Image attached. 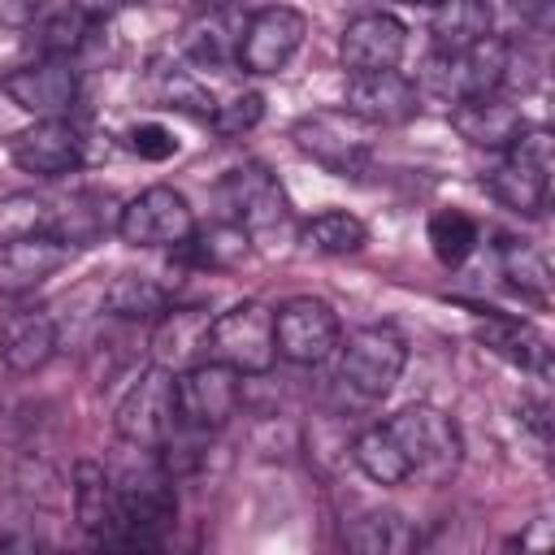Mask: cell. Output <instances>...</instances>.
I'll use <instances>...</instances> for the list:
<instances>
[{"label":"cell","mask_w":555,"mask_h":555,"mask_svg":"<svg viewBox=\"0 0 555 555\" xmlns=\"http://www.w3.org/2000/svg\"><path fill=\"white\" fill-rule=\"evenodd\" d=\"M308 39V17L291 4H264L243 22L238 35V69L243 74H278L295 61Z\"/></svg>","instance_id":"4fadbf2b"},{"label":"cell","mask_w":555,"mask_h":555,"mask_svg":"<svg viewBox=\"0 0 555 555\" xmlns=\"http://www.w3.org/2000/svg\"><path fill=\"white\" fill-rule=\"evenodd\" d=\"M351 460H356V468H360L369 481H377V486H403V481H412L408 460H403L395 434L386 429V421H382V425H369V429L351 442Z\"/></svg>","instance_id":"484cf974"},{"label":"cell","mask_w":555,"mask_h":555,"mask_svg":"<svg viewBox=\"0 0 555 555\" xmlns=\"http://www.w3.org/2000/svg\"><path fill=\"white\" fill-rule=\"evenodd\" d=\"M178 520V494L165 468H139L117 481V529L108 546L160 551Z\"/></svg>","instance_id":"6da1fadb"},{"label":"cell","mask_w":555,"mask_h":555,"mask_svg":"<svg viewBox=\"0 0 555 555\" xmlns=\"http://www.w3.org/2000/svg\"><path fill=\"white\" fill-rule=\"evenodd\" d=\"M338 351V377L364 399H386L408 369V343L395 325H364Z\"/></svg>","instance_id":"ba28073f"},{"label":"cell","mask_w":555,"mask_h":555,"mask_svg":"<svg viewBox=\"0 0 555 555\" xmlns=\"http://www.w3.org/2000/svg\"><path fill=\"white\" fill-rule=\"evenodd\" d=\"M104 308L121 321H156L169 308V286L147 273H117L104 291Z\"/></svg>","instance_id":"4316f807"},{"label":"cell","mask_w":555,"mask_h":555,"mask_svg":"<svg viewBox=\"0 0 555 555\" xmlns=\"http://www.w3.org/2000/svg\"><path fill=\"white\" fill-rule=\"evenodd\" d=\"M121 243L130 247H178L195 234V212L186 204L182 191L156 182L147 191H139L134 199H126L117 208V225Z\"/></svg>","instance_id":"30bf717a"},{"label":"cell","mask_w":555,"mask_h":555,"mask_svg":"<svg viewBox=\"0 0 555 555\" xmlns=\"http://www.w3.org/2000/svg\"><path fill=\"white\" fill-rule=\"evenodd\" d=\"M343 108L356 113L369 126H403L421 113V91L399 69H373V74H347Z\"/></svg>","instance_id":"2e32d148"},{"label":"cell","mask_w":555,"mask_h":555,"mask_svg":"<svg viewBox=\"0 0 555 555\" xmlns=\"http://www.w3.org/2000/svg\"><path fill=\"white\" fill-rule=\"evenodd\" d=\"M503 74H507V39L499 35H486L464 52H434L425 61V87L451 104L468 95L503 91Z\"/></svg>","instance_id":"9c48e42d"},{"label":"cell","mask_w":555,"mask_h":555,"mask_svg":"<svg viewBox=\"0 0 555 555\" xmlns=\"http://www.w3.org/2000/svg\"><path fill=\"white\" fill-rule=\"evenodd\" d=\"M217 199L225 208V221L251 243H278V238H286V230L295 221L282 182L256 160L230 169L217 186Z\"/></svg>","instance_id":"3957f363"},{"label":"cell","mask_w":555,"mask_h":555,"mask_svg":"<svg viewBox=\"0 0 555 555\" xmlns=\"http://www.w3.org/2000/svg\"><path fill=\"white\" fill-rule=\"evenodd\" d=\"M390 4H412V9H429V4H438V0H390Z\"/></svg>","instance_id":"f35d334b"},{"label":"cell","mask_w":555,"mask_h":555,"mask_svg":"<svg viewBox=\"0 0 555 555\" xmlns=\"http://www.w3.org/2000/svg\"><path fill=\"white\" fill-rule=\"evenodd\" d=\"M117 438L139 451H160L178 434V373L165 364L143 369L113 412Z\"/></svg>","instance_id":"52a82bcc"},{"label":"cell","mask_w":555,"mask_h":555,"mask_svg":"<svg viewBox=\"0 0 555 555\" xmlns=\"http://www.w3.org/2000/svg\"><path fill=\"white\" fill-rule=\"evenodd\" d=\"M204 330H208V317H199V308H165L156 317V356L160 364L169 369V360H186L191 351H199L204 360Z\"/></svg>","instance_id":"f546056e"},{"label":"cell","mask_w":555,"mask_h":555,"mask_svg":"<svg viewBox=\"0 0 555 555\" xmlns=\"http://www.w3.org/2000/svg\"><path fill=\"white\" fill-rule=\"evenodd\" d=\"M551 169H555V139L551 130H520L507 147H503V160L490 169L486 178V191L520 212V217H538L546 204H551Z\"/></svg>","instance_id":"277c9868"},{"label":"cell","mask_w":555,"mask_h":555,"mask_svg":"<svg viewBox=\"0 0 555 555\" xmlns=\"http://www.w3.org/2000/svg\"><path fill=\"white\" fill-rule=\"evenodd\" d=\"M243 399V373L221 360H195L178 373V425L208 434L221 429Z\"/></svg>","instance_id":"7c38bea8"},{"label":"cell","mask_w":555,"mask_h":555,"mask_svg":"<svg viewBox=\"0 0 555 555\" xmlns=\"http://www.w3.org/2000/svg\"><path fill=\"white\" fill-rule=\"evenodd\" d=\"M299 238L321 256H351L369 243V225L347 208H325L299 225Z\"/></svg>","instance_id":"83f0119b"},{"label":"cell","mask_w":555,"mask_h":555,"mask_svg":"<svg viewBox=\"0 0 555 555\" xmlns=\"http://www.w3.org/2000/svg\"><path fill=\"white\" fill-rule=\"evenodd\" d=\"M429 39L434 52H464L494 35V13L486 0H438L429 4Z\"/></svg>","instance_id":"603a6c76"},{"label":"cell","mask_w":555,"mask_h":555,"mask_svg":"<svg viewBox=\"0 0 555 555\" xmlns=\"http://www.w3.org/2000/svg\"><path fill=\"white\" fill-rule=\"evenodd\" d=\"M238 35H243V22H234L230 13H208L186 30L182 52L204 69H230L238 65Z\"/></svg>","instance_id":"d4e9b609"},{"label":"cell","mask_w":555,"mask_h":555,"mask_svg":"<svg viewBox=\"0 0 555 555\" xmlns=\"http://www.w3.org/2000/svg\"><path fill=\"white\" fill-rule=\"evenodd\" d=\"M204 360H221L243 377L269 373L278 360L273 308H264L260 299H243V304H230L225 312H217L204 330Z\"/></svg>","instance_id":"8992f818"},{"label":"cell","mask_w":555,"mask_h":555,"mask_svg":"<svg viewBox=\"0 0 555 555\" xmlns=\"http://www.w3.org/2000/svg\"><path fill=\"white\" fill-rule=\"evenodd\" d=\"M30 26H35V43H39L43 56H65L69 61L91 35V13L82 4H65L48 17H35Z\"/></svg>","instance_id":"4dcf8cb0"},{"label":"cell","mask_w":555,"mask_h":555,"mask_svg":"<svg viewBox=\"0 0 555 555\" xmlns=\"http://www.w3.org/2000/svg\"><path fill=\"white\" fill-rule=\"evenodd\" d=\"M481 343L503 356L507 364H516L520 373H538V377H551V347H546V334L529 321H516V317H486L481 325Z\"/></svg>","instance_id":"7402d4cb"},{"label":"cell","mask_w":555,"mask_h":555,"mask_svg":"<svg viewBox=\"0 0 555 555\" xmlns=\"http://www.w3.org/2000/svg\"><path fill=\"white\" fill-rule=\"evenodd\" d=\"M30 230H48V199L39 195H9L0 204V238H17Z\"/></svg>","instance_id":"e575fe53"},{"label":"cell","mask_w":555,"mask_h":555,"mask_svg":"<svg viewBox=\"0 0 555 555\" xmlns=\"http://www.w3.org/2000/svg\"><path fill=\"white\" fill-rule=\"evenodd\" d=\"M386 429L395 434L412 477L434 481V486L455 477V468L464 460V434H460V425L442 408L408 403L395 416H386Z\"/></svg>","instance_id":"7a4b0ae2"},{"label":"cell","mask_w":555,"mask_h":555,"mask_svg":"<svg viewBox=\"0 0 555 555\" xmlns=\"http://www.w3.org/2000/svg\"><path fill=\"white\" fill-rule=\"evenodd\" d=\"M499 264H503V278H507L512 291H520V295L533 299V304H546V299H551V264H546V256H542L533 243H525V238H503Z\"/></svg>","instance_id":"f1b7e54d"},{"label":"cell","mask_w":555,"mask_h":555,"mask_svg":"<svg viewBox=\"0 0 555 555\" xmlns=\"http://www.w3.org/2000/svg\"><path fill=\"white\" fill-rule=\"evenodd\" d=\"M0 91L30 117H65L78 104V69L65 56H43L9 69Z\"/></svg>","instance_id":"9a60e30c"},{"label":"cell","mask_w":555,"mask_h":555,"mask_svg":"<svg viewBox=\"0 0 555 555\" xmlns=\"http://www.w3.org/2000/svg\"><path fill=\"white\" fill-rule=\"evenodd\" d=\"M195 4H225V0H195Z\"/></svg>","instance_id":"ab89813d"},{"label":"cell","mask_w":555,"mask_h":555,"mask_svg":"<svg viewBox=\"0 0 555 555\" xmlns=\"http://www.w3.org/2000/svg\"><path fill=\"white\" fill-rule=\"evenodd\" d=\"M74 520L100 546H108L117 529V477L95 460L74 464Z\"/></svg>","instance_id":"44dd1931"},{"label":"cell","mask_w":555,"mask_h":555,"mask_svg":"<svg viewBox=\"0 0 555 555\" xmlns=\"http://www.w3.org/2000/svg\"><path fill=\"white\" fill-rule=\"evenodd\" d=\"M369 121H360L347 108H321V113H304L291 126L295 147L317 160L325 173L334 178H364L373 165V139H369Z\"/></svg>","instance_id":"5b68a950"},{"label":"cell","mask_w":555,"mask_h":555,"mask_svg":"<svg viewBox=\"0 0 555 555\" xmlns=\"http://www.w3.org/2000/svg\"><path fill=\"white\" fill-rule=\"evenodd\" d=\"M126 147H130L139 160H169V156L178 152V139H173V130L160 126V121H139V126L126 130Z\"/></svg>","instance_id":"d590c367"},{"label":"cell","mask_w":555,"mask_h":555,"mask_svg":"<svg viewBox=\"0 0 555 555\" xmlns=\"http://www.w3.org/2000/svg\"><path fill=\"white\" fill-rule=\"evenodd\" d=\"M273 343H278V356L291 364H321L343 343L338 312L317 295H295L273 312Z\"/></svg>","instance_id":"8fae6325"},{"label":"cell","mask_w":555,"mask_h":555,"mask_svg":"<svg viewBox=\"0 0 555 555\" xmlns=\"http://www.w3.org/2000/svg\"><path fill=\"white\" fill-rule=\"evenodd\" d=\"M451 126L460 130V139H468L473 147L486 152H503L520 130H525V113L507 91H486V95H468L451 104Z\"/></svg>","instance_id":"ffe728a7"},{"label":"cell","mask_w":555,"mask_h":555,"mask_svg":"<svg viewBox=\"0 0 555 555\" xmlns=\"http://www.w3.org/2000/svg\"><path fill=\"white\" fill-rule=\"evenodd\" d=\"M43 13V0H0V26L4 30H26Z\"/></svg>","instance_id":"8d00e7d4"},{"label":"cell","mask_w":555,"mask_h":555,"mask_svg":"<svg viewBox=\"0 0 555 555\" xmlns=\"http://www.w3.org/2000/svg\"><path fill=\"white\" fill-rule=\"evenodd\" d=\"M416 542H421L416 525L390 507H373L347 525V546L360 555H403V551H416Z\"/></svg>","instance_id":"cb8c5ba5"},{"label":"cell","mask_w":555,"mask_h":555,"mask_svg":"<svg viewBox=\"0 0 555 555\" xmlns=\"http://www.w3.org/2000/svg\"><path fill=\"white\" fill-rule=\"evenodd\" d=\"M61 347L56 317L43 304H17L0 317V364L13 373H39Z\"/></svg>","instance_id":"ac0fdd59"},{"label":"cell","mask_w":555,"mask_h":555,"mask_svg":"<svg viewBox=\"0 0 555 555\" xmlns=\"http://www.w3.org/2000/svg\"><path fill=\"white\" fill-rule=\"evenodd\" d=\"M408 48V26L395 13H360L343 26L338 35V61L347 74H373V69H395Z\"/></svg>","instance_id":"e0dca14e"},{"label":"cell","mask_w":555,"mask_h":555,"mask_svg":"<svg viewBox=\"0 0 555 555\" xmlns=\"http://www.w3.org/2000/svg\"><path fill=\"white\" fill-rule=\"evenodd\" d=\"M9 156H13V165L22 173L65 178V173H78L82 169L87 147H82V134L65 117H35L26 130H17L9 139Z\"/></svg>","instance_id":"5bb4252c"},{"label":"cell","mask_w":555,"mask_h":555,"mask_svg":"<svg viewBox=\"0 0 555 555\" xmlns=\"http://www.w3.org/2000/svg\"><path fill=\"white\" fill-rule=\"evenodd\" d=\"M551 4H555V0H512V9H516L533 30H546V26H551Z\"/></svg>","instance_id":"74e56055"},{"label":"cell","mask_w":555,"mask_h":555,"mask_svg":"<svg viewBox=\"0 0 555 555\" xmlns=\"http://www.w3.org/2000/svg\"><path fill=\"white\" fill-rule=\"evenodd\" d=\"M152 82H156V100H160L165 108H178V113H191V117H204V121H208L212 108H217L212 91H208L195 74H186V69H156Z\"/></svg>","instance_id":"d6a6232c"},{"label":"cell","mask_w":555,"mask_h":555,"mask_svg":"<svg viewBox=\"0 0 555 555\" xmlns=\"http://www.w3.org/2000/svg\"><path fill=\"white\" fill-rule=\"evenodd\" d=\"M260 117H264V95H256V91H238V95H230L225 104H217V108H212L208 126H212L217 134L234 139V134L251 130Z\"/></svg>","instance_id":"836d02e7"},{"label":"cell","mask_w":555,"mask_h":555,"mask_svg":"<svg viewBox=\"0 0 555 555\" xmlns=\"http://www.w3.org/2000/svg\"><path fill=\"white\" fill-rule=\"evenodd\" d=\"M69 260V243H61L52 230H30L17 238H0V291L26 295L43 286L52 273H61Z\"/></svg>","instance_id":"d6986e66"},{"label":"cell","mask_w":555,"mask_h":555,"mask_svg":"<svg viewBox=\"0 0 555 555\" xmlns=\"http://www.w3.org/2000/svg\"><path fill=\"white\" fill-rule=\"evenodd\" d=\"M429 251L438 256V264H447V269H455V264H464L468 256H473V247H477V221L468 217V212H460V208H438L434 217H429Z\"/></svg>","instance_id":"1f68e13d"}]
</instances>
